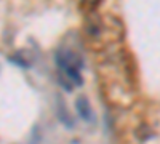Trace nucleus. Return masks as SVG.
I'll use <instances>...</instances> for the list:
<instances>
[{"mask_svg":"<svg viewBox=\"0 0 160 144\" xmlns=\"http://www.w3.org/2000/svg\"><path fill=\"white\" fill-rule=\"evenodd\" d=\"M58 62L62 67V71L68 74V77L74 80V83H77V85L82 83V75H80L82 61H80L78 55L72 53V51H64V53H61L58 56Z\"/></svg>","mask_w":160,"mask_h":144,"instance_id":"obj_1","label":"nucleus"},{"mask_svg":"<svg viewBox=\"0 0 160 144\" xmlns=\"http://www.w3.org/2000/svg\"><path fill=\"white\" fill-rule=\"evenodd\" d=\"M83 2H85V3L88 5V7H95V5H96V3L99 2V0H83Z\"/></svg>","mask_w":160,"mask_h":144,"instance_id":"obj_3","label":"nucleus"},{"mask_svg":"<svg viewBox=\"0 0 160 144\" xmlns=\"http://www.w3.org/2000/svg\"><path fill=\"white\" fill-rule=\"evenodd\" d=\"M75 107H77L78 115L82 117L85 122H93V119H95V114H93V111H91L90 101H88L85 96H78V98H77Z\"/></svg>","mask_w":160,"mask_h":144,"instance_id":"obj_2","label":"nucleus"}]
</instances>
